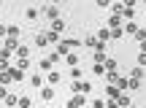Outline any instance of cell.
<instances>
[{
  "label": "cell",
  "mask_w": 146,
  "mask_h": 108,
  "mask_svg": "<svg viewBox=\"0 0 146 108\" xmlns=\"http://www.w3.org/2000/svg\"><path fill=\"white\" fill-rule=\"evenodd\" d=\"M95 62H106V52H95Z\"/></svg>",
  "instance_id": "cell-41"
},
{
  "label": "cell",
  "mask_w": 146,
  "mask_h": 108,
  "mask_svg": "<svg viewBox=\"0 0 146 108\" xmlns=\"http://www.w3.org/2000/svg\"><path fill=\"white\" fill-rule=\"evenodd\" d=\"M133 38H135L138 43H141V41H146V30H143V27H138V32H135V35H133Z\"/></svg>",
  "instance_id": "cell-32"
},
{
  "label": "cell",
  "mask_w": 146,
  "mask_h": 108,
  "mask_svg": "<svg viewBox=\"0 0 146 108\" xmlns=\"http://www.w3.org/2000/svg\"><path fill=\"white\" fill-rule=\"evenodd\" d=\"M14 57H30V46H27V43H19V49L14 52Z\"/></svg>",
  "instance_id": "cell-17"
},
{
  "label": "cell",
  "mask_w": 146,
  "mask_h": 108,
  "mask_svg": "<svg viewBox=\"0 0 146 108\" xmlns=\"http://www.w3.org/2000/svg\"><path fill=\"white\" fill-rule=\"evenodd\" d=\"M41 97L46 100V103H52V100L57 97V92H54V87H41Z\"/></svg>",
  "instance_id": "cell-9"
},
{
  "label": "cell",
  "mask_w": 146,
  "mask_h": 108,
  "mask_svg": "<svg viewBox=\"0 0 146 108\" xmlns=\"http://www.w3.org/2000/svg\"><path fill=\"white\" fill-rule=\"evenodd\" d=\"M3 103L8 105V108H11V105H16V103H19V95H11V92H8V95H5V100H3Z\"/></svg>",
  "instance_id": "cell-22"
},
{
  "label": "cell",
  "mask_w": 146,
  "mask_h": 108,
  "mask_svg": "<svg viewBox=\"0 0 146 108\" xmlns=\"http://www.w3.org/2000/svg\"><path fill=\"white\" fill-rule=\"evenodd\" d=\"M0 84H3V87H8V84H11V76H8V73H0Z\"/></svg>",
  "instance_id": "cell-35"
},
{
  "label": "cell",
  "mask_w": 146,
  "mask_h": 108,
  "mask_svg": "<svg viewBox=\"0 0 146 108\" xmlns=\"http://www.w3.org/2000/svg\"><path fill=\"white\" fill-rule=\"evenodd\" d=\"M89 103V97H87V95H73V97L68 100V105H65V108H81V105H87Z\"/></svg>",
  "instance_id": "cell-1"
},
{
  "label": "cell",
  "mask_w": 146,
  "mask_h": 108,
  "mask_svg": "<svg viewBox=\"0 0 146 108\" xmlns=\"http://www.w3.org/2000/svg\"><path fill=\"white\" fill-rule=\"evenodd\" d=\"M54 52H57L60 57H65L68 52H73V49H70V46H68V43H65V41H60V43H57V49H54Z\"/></svg>",
  "instance_id": "cell-15"
},
{
  "label": "cell",
  "mask_w": 146,
  "mask_h": 108,
  "mask_svg": "<svg viewBox=\"0 0 146 108\" xmlns=\"http://www.w3.org/2000/svg\"><path fill=\"white\" fill-rule=\"evenodd\" d=\"M116 105H119V108H133V97H130V92H122L119 97H116Z\"/></svg>",
  "instance_id": "cell-4"
},
{
  "label": "cell",
  "mask_w": 146,
  "mask_h": 108,
  "mask_svg": "<svg viewBox=\"0 0 146 108\" xmlns=\"http://www.w3.org/2000/svg\"><path fill=\"white\" fill-rule=\"evenodd\" d=\"M60 78H62V73H57V70H49V73H46V81H49V87L60 84Z\"/></svg>",
  "instance_id": "cell-11"
},
{
  "label": "cell",
  "mask_w": 146,
  "mask_h": 108,
  "mask_svg": "<svg viewBox=\"0 0 146 108\" xmlns=\"http://www.w3.org/2000/svg\"><path fill=\"white\" fill-rule=\"evenodd\" d=\"M95 38H98L100 43L111 41V30H108V27H100V30H95Z\"/></svg>",
  "instance_id": "cell-8"
},
{
  "label": "cell",
  "mask_w": 146,
  "mask_h": 108,
  "mask_svg": "<svg viewBox=\"0 0 146 108\" xmlns=\"http://www.w3.org/2000/svg\"><path fill=\"white\" fill-rule=\"evenodd\" d=\"M0 73H3V70H0Z\"/></svg>",
  "instance_id": "cell-51"
},
{
  "label": "cell",
  "mask_w": 146,
  "mask_h": 108,
  "mask_svg": "<svg viewBox=\"0 0 146 108\" xmlns=\"http://www.w3.org/2000/svg\"><path fill=\"white\" fill-rule=\"evenodd\" d=\"M38 65H41V70H43V73H49V70H54V60H52V57H49V54L43 57V60L38 62Z\"/></svg>",
  "instance_id": "cell-10"
},
{
  "label": "cell",
  "mask_w": 146,
  "mask_h": 108,
  "mask_svg": "<svg viewBox=\"0 0 146 108\" xmlns=\"http://www.w3.org/2000/svg\"><path fill=\"white\" fill-rule=\"evenodd\" d=\"M16 68L27 73V68H30V57H19V60H16Z\"/></svg>",
  "instance_id": "cell-19"
},
{
  "label": "cell",
  "mask_w": 146,
  "mask_h": 108,
  "mask_svg": "<svg viewBox=\"0 0 146 108\" xmlns=\"http://www.w3.org/2000/svg\"><path fill=\"white\" fill-rule=\"evenodd\" d=\"M5 35H8V25H0V41H3Z\"/></svg>",
  "instance_id": "cell-43"
},
{
  "label": "cell",
  "mask_w": 146,
  "mask_h": 108,
  "mask_svg": "<svg viewBox=\"0 0 146 108\" xmlns=\"http://www.w3.org/2000/svg\"><path fill=\"white\" fill-rule=\"evenodd\" d=\"M122 5H125V8H135L138 0H122Z\"/></svg>",
  "instance_id": "cell-38"
},
{
  "label": "cell",
  "mask_w": 146,
  "mask_h": 108,
  "mask_svg": "<svg viewBox=\"0 0 146 108\" xmlns=\"http://www.w3.org/2000/svg\"><path fill=\"white\" fill-rule=\"evenodd\" d=\"M125 25V19H122V14H111L108 16V30H116V27Z\"/></svg>",
  "instance_id": "cell-7"
},
{
  "label": "cell",
  "mask_w": 146,
  "mask_h": 108,
  "mask_svg": "<svg viewBox=\"0 0 146 108\" xmlns=\"http://www.w3.org/2000/svg\"><path fill=\"white\" fill-rule=\"evenodd\" d=\"M43 81H46V76H30V87H35V89H41Z\"/></svg>",
  "instance_id": "cell-16"
},
{
  "label": "cell",
  "mask_w": 146,
  "mask_h": 108,
  "mask_svg": "<svg viewBox=\"0 0 146 108\" xmlns=\"http://www.w3.org/2000/svg\"><path fill=\"white\" fill-rule=\"evenodd\" d=\"M122 35H125V30H122V27H116V30H111V41H122Z\"/></svg>",
  "instance_id": "cell-29"
},
{
  "label": "cell",
  "mask_w": 146,
  "mask_h": 108,
  "mask_svg": "<svg viewBox=\"0 0 146 108\" xmlns=\"http://www.w3.org/2000/svg\"><path fill=\"white\" fill-rule=\"evenodd\" d=\"M119 95H122V92L116 89V84H108V87H106V97H114V100H116Z\"/></svg>",
  "instance_id": "cell-14"
},
{
  "label": "cell",
  "mask_w": 146,
  "mask_h": 108,
  "mask_svg": "<svg viewBox=\"0 0 146 108\" xmlns=\"http://www.w3.org/2000/svg\"><path fill=\"white\" fill-rule=\"evenodd\" d=\"M143 5H146V0H143Z\"/></svg>",
  "instance_id": "cell-49"
},
{
  "label": "cell",
  "mask_w": 146,
  "mask_h": 108,
  "mask_svg": "<svg viewBox=\"0 0 146 108\" xmlns=\"http://www.w3.org/2000/svg\"><path fill=\"white\" fill-rule=\"evenodd\" d=\"M25 16H27V22H33V19H38V8H33V5H30V8L25 11Z\"/></svg>",
  "instance_id": "cell-27"
},
{
  "label": "cell",
  "mask_w": 146,
  "mask_h": 108,
  "mask_svg": "<svg viewBox=\"0 0 146 108\" xmlns=\"http://www.w3.org/2000/svg\"><path fill=\"white\" fill-rule=\"evenodd\" d=\"M19 108H33V103H30V97H19V103H16Z\"/></svg>",
  "instance_id": "cell-33"
},
{
  "label": "cell",
  "mask_w": 146,
  "mask_h": 108,
  "mask_svg": "<svg viewBox=\"0 0 146 108\" xmlns=\"http://www.w3.org/2000/svg\"><path fill=\"white\" fill-rule=\"evenodd\" d=\"M116 73H119V70H108V73H106V81L114 84V81H116Z\"/></svg>",
  "instance_id": "cell-36"
},
{
  "label": "cell",
  "mask_w": 146,
  "mask_h": 108,
  "mask_svg": "<svg viewBox=\"0 0 146 108\" xmlns=\"http://www.w3.org/2000/svg\"><path fill=\"white\" fill-rule=\"evenodd\" d=\"M122 8H125V5H122L119 0H116V3H111V14H122Z\"/></svg>",
  "instance_id": "cell-34"
},
{
  "label": "cell",
  "mask_w": 146,
  "mask_h": 108,
  "mask_svg": "<svg viewBox=\"0 0 146 108\" xmlns=\"http://www.w3.org/2000/svg\"><path fill=\"white\" fill-rule=\"evenodd\" d=\"M95 3H98L100 8H111V0H95Z\"/></svg>",
  "instance_id": "cell-44"
},
{
  "label": "cell",
  "mask_w": 146,
  "mask_h": 108,
  "mask_svg": "<svg viewBox=\"0 0 146 108\" xmlns=\"http://www.w3.org/2000/svg\"><path fill=\"white\" fill-rule=\"evenodd\" d=\"M81 108H89V105H81Z\"/></svg>",
  "instance_id": "cell-48"
},
{
  "label": "cell",
  "mask_w": 146,
  "mask_h": 108,
  "mask_svg": "<svg viewBox=\"0 0 146 108\" xmlns=\"http://www.w3.org/2000/svg\"><path fill=\"white\" fill-rule=\"evenodd\" d=\"M8 35H11V38H19V35H22V30H19L16 25H8Z\"/></svg>",
  "instance_id": "cell-31"
},
{
  "label": "cell",
  "mask_w": 146,
  "mask_h": 108,
  "mask_svg": "<svg viewBox=\"0 0 146 108\" xmlns=\"http://www.w3.org/2000/svg\"><path fill=\"white\" fill-rule=\"evenodd\" d=\"M65 62H68L70 68H78V54H73V52H68V54H65Z\"/></svg>",
  "instance_id": "cell-18"
},
{
  "label": "cell",
  "mask_w": 146,
  "mask_h": 108,
  "mask_svg": "<svg viewBox=\"0 0 146 108\" xmlns=\"http://www.w3.org/2000/svg\"><path fill=\"white\" fill-rule=\"evenodd\" d=\"M103 65H106V73H108V70H119V62H116L114 57H106V62H103Z\"/></svg>",
  "instance_id": "cell-12"
},
{
  "label": "cell",
  "mask_w": 146,
  "mask_h": 108,
  "mask_svg": "<svg viewBox=\"0 0 146 108\" xmlns=\"http://www.w3.org/2000/svg\"><path fill=\"white\" fill-rule=\"evenodd\" d=\"M46 38H49V43H54V46L60 43V32H52V30H49V32H46Z\"/></svg>",
  "instance_id": "cell-30"
},
{
  "label": "cell",
  "mask_w": 146,
  "mask_h": 108,
  "mask_svg": "<svg viewBox=\"0 0 146 108\" xmlns=\"http://www.w3.org/2000/svg\"><path fill=\"white\" fill-rule=\"evenodd\" d=\"M106 108H119V105H116L114 97H106Z\"/></svg>",
  "instance_id": "cell-40"
},
{
  "label": "cell",
  "mask_w": 146,
  "mask_h": 108,
  "mask_svg": "<svg viewBox=\"0 0 146 108\" xmlns=\"http://www.w3.org/2000/svg\"><path fill=\"white\" fill-rule=\"evenodd\" d=\"M0 5H3V3H0Z\"/></svg>",
  "instance_id": "cell-50"
},
{
  "label": "cell",
  "mask_w": 146,
  "mask_h": 108,
  "mask_svg": "<svg viewBox=\"0 0 146 108\" xmlns=\"http://www.w3.org/2000/svg\"><path fill=\"white\" fill-rule=\"evenodd\" d=\"M116 89H119V92H130V76H119V73H116Z\"/></svg>",
  "instance_id": "cell-2"
},
{
  "label": "cell",
  "mask_w": 146,
  "mask_h": 108,
  "mask_svg": "<svg viewBox=\"0 0 146 108\" xmlns=\"http://www.w3.org/2000/svg\"><path fill=\"white\" fill-rule=\"evenodd\" d=\"M92 73L95 76H106V65L103 62H92Z\"/></svg>",
  "instance_id": "cell-21"
},
{
  "label": "cell",
  "mask_w": 146,
  "mask_h": 108,
  "mask_svg": "<svg viewBox=\"0 0 146 108\" xmlns=\"http://www.w3.org/2000/svg\"><path fill=\"white\" fill-rule=\"evenodd\" d=\"M3 49H8V52H16V49H19V38L5 35V38H3Z\"/></svg>",
  "instance_id": "cell-6"
},
{
  "label": "cell",
  "mask_w": 146,
  "mask_h": 108,
  "mask_svg": "<svg viewBox=\"0 0 146 108\" xmlns=\"http://www.w3.org/2000/svg\"><path fill=\"white\" fill-rule=\"evenodd\" d=\"M143 87V78H135V76H130V89H141Z\"/></svg>",
  "instance_id": "cell-28"
},
{
  "label": "cell",
  "mask_w": 146,
  "mask_h": 108,
  "mask_svg": "<svg viewBox=\"0 0 146 108\" xmlns=\"http://www.w3.org/2000/svg\"><path fill=\"white\" fill-rule=\"evenodd\" d=\"M70 76H73V81H81V78H84V70H81V68H70Z\"/></svg>",
  "instance_id": "cell-25"
},
{
  "label": "cell",
  "mask_w": 146,
  "mask_h": 108,
  "mask_svg": "<svg viewBox=\"0 0 146 108\" xmlns=\"http://www.w3.org/2000/svg\"><path fill=\"white\" fill-rule=\"evenodd\" d=\"M130 76H135V78H141V76H143V68H133V70H130Z\"/></svg>",
  "instance_id": "cell-39"
},
{
  "label": "cell",
  "mask_w": 146,
  "mask_h": 108,
  "mask_svg": "<svg viewBox=\"0 0 146 108\" xmlns=\"http://www.w3.org/2000/svg\"><path fill=\"white\" fill-rule=\"evenodd\" d=\"M138 46H141V52H146V41H141V43H138Z\"/></svg>",
  "instance_id": "cell-46"
},
{
  "label": "cell",
  "mask_w": 146,
  "mask_h": 108,
  "mask_svg": "<svg viewBox=\"0 0 146 108\" xmlns=\"http://www.w3.org/2000/svg\"><path fill=\"white\" fill-rule=\"evenodd\" d=\"M5 73L11 76V81H25V76H27V73H25V70H19L16 65H8V70H5Z\"/></svg>",
  "instance_id": "cell-3"
},
{
  "label": "cell",
  "mask_w": 146,
  "mask_h": 108,
  "mask_svg": "<svg viewBox=\"0 0 146 108\" xmlns=\"http://www.w3.org/2000/svg\"><path fill=\"white\" fill-rule=\"evenodd\" d=\"M5 95H8V87H3V84H0V103L5 100Z\"/></svg>",
  "instance_id": "cell-42"
},
{
  "label": "cell",
  "mask_w": 146,
  "mask_h": 108,
  "mask_svg": "<svg viewBox=\"0 0 146 108\" xmlns=\"http://www.w3.org/2000/svg\"><path fill=\"white\" fill-rule=\"evenodd\" d=\"M49 3H52V5H57V3H62V0H49Z\"/></svg>",
  "instance_id": "cell-47"
},
{
  "label": "cell",
  "mask_w": 146,
  "mask_h": 108,
  "mask_svg": "<svg viewBox=\"0 0 146 108\" xmlns=\"http://www.w3.org/2000/svg\"><path fill=\"white\" fill-rule=\"evenodd\" d=\"M138 68H146V52L138 54Z\"/></svg>",
  "instance_id": "cell-37"
},
{
  "label": "cell",
  "mask_w": 146,
  "mask_h": 108,
  "mask_svg": "<svg viewBox=\"0 0 146 108\" xmlns=\"http://www.w3.org/2000/svg\"><path fill=\"white\" fill-rule=\"evenodd\" d=\"M0 70H8V60H3V57H0Z\"/></svg>",
  "instance_id": "cell-45"
},
{
  "label": "cell",
  "mask_w": 146,
  "mask_h": 108,
  "mask_svg": "<svg viewBox=\"0 0 146 108\" xmlns=\"http://www.w3.org/2000/svg\"><path fill=\"white\" fill-rule=\"evenodd\" d=\"M62 30H65V22L62 19H54L52 22V32H62Z\"/></svg>",
  "instance_id": "cell-23"
},
{
  "label": "cell",
  "mask_w": 146,
  "mask_h": 108,
  "mask_svg": "<svg viewBox=\"0 0 146 108\" xmlns=\"http://www.w3.org/2000/svg\"><path fill=\"white\" fill-rule=\"evenodd\" d=\"M33 41H35V46H41V49H43V46H49V38H46V32H38V35L33 38Z\"/></svg>",
  "instance_id": "cell-13"
},
{
  "label": "cell",
  "mask_w": 146,
  "mask_h": 108,
  "mask_svg": "<svg viewBox=\"0 0 146 108\" xmlns=\"http://www.w3.org/2000/svg\"><path fill=\"white\" fill-rule=\"evenodd\" d=\"M122 30L130 32V35H135V32H138V25H135V22H125V25H122Z\"/></svg>",
  "instance_id": "cell-20"
},
{
  "label": "cell",
  "mask_w": 146,
  "mask_h": 108,
  "mask_svg": "<svg viewBox=\"0 0 146 108\" xmlns=\"http://www.w3.org/2000/svg\"><path fill=\"white\" fill-rule=\"evenodd\" d=\"M65 43H68V46L73 49V52H76V49H78V46H84V43H81V41H78V38H65Z\"/></svg>",
  "instance_id": "cell-26"
},
{
  "label": "cell",
  "mask_w": 146,
  "mask_h": 108,
  "mask_svg": "<svg viewBox=\"0 0 146 108\" xmlns=\"http://www.w3.org/2000/svg\"><path fill=\"white\" fill-rule=\"evenodd\" d=\"M43 16H46L49 22L60 19V8H57V5H46V8H43Z\"/></svg>",
  "instance_id": "cell-5"
},
{
  "label": "cell",
  "mask_w": 146,
  "mask_h": 108,
  "mask_svg": "<svg viewBox=\"0 0 146 108\" xmlns=\"http://www.w3.org/2000/svg\"><path fill=\"white\" fill-rule=\"evenodd\" d=\"M87 105H89V108H106V100H103V97H95V100H89Z\"/></svg>",
  "instance_id": "cell-24"
}]
</instances>
